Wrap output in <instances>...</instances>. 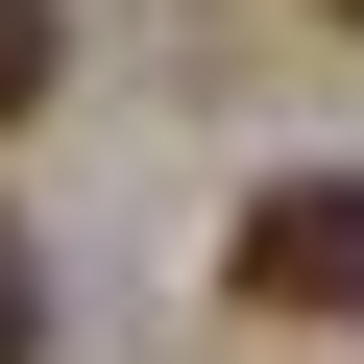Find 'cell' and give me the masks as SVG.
<instances>
[{
	"mask_svg": "<svg viewBox=\"0 0 364 364\" xmlns=\"http://www.w3.org/2000/svg\"><path fill=\"white\" fill-rule=\"evenodd\" d=\"M0 364H49V267H25V219H0Z\"/></svg>",
	"mask_w": 364,
	"mask_h": 364,
	"instance_id": "3957f363",
	"label": "cell"
},
{
	"mask_svg": "<svg viewBox=\"0 0 364 364\" xmlns=\"http://www.w3.org/2000/svg\"><path fill=\"white\" fill-rule=\"evenodd\" d=\"M49 73H73V0H0V122H49Z\"/></svg>",
	"mask_w": 364,
	"mask_h": 364,
	"instance_id": "7a4b0ae2",
	"label": "cell"
},
{
	"mask_svg": "<svg viewBox=\"0 0 364 364\" xmlns=\"http://www.w3.org/2000/svg\"><path fill=\"white\" fill-rule=\"evenodd\" d=\"M243 316H364V170H267L243 195Z\"/></svg>",
	"mask_w": 364,
	"mask_h": 364,
	"instance_id": "6da1fadb",
	"label": "cell"
},
{
	"mask_svg": "<svg viewBox=\"0 0 364 364\" xmlns=\"http://www.w3.org/2000/svg\"><path fill=\"white\" fill-rule=\"evenodd\" d=\"M340 25H364V0H340Z\"/></svg>",
	"mask_w": 364,
	"mask_h": 364,
	"instance_id": "277c9868",
	"label": "cell"
}]
</instances>
